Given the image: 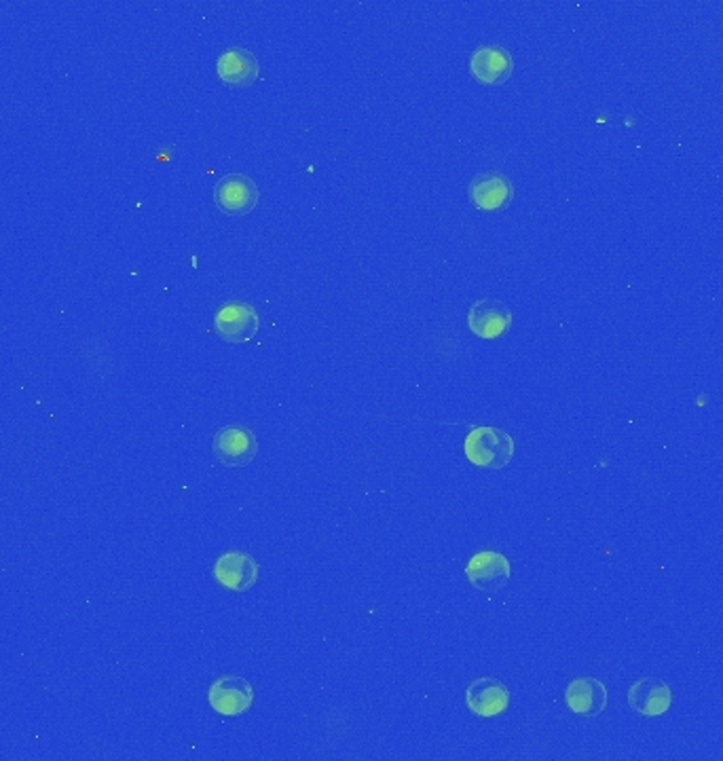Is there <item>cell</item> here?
Here are the masks:
<instances>
[{
  "mask_svg": "<svg viewBox=\"0 0 723 761\" xmlns=\"http://www.w3.org/2000/svg\"><path fill=\"white\" fill-rule=\"evenodd\" d=\"M470 72L472 76L486 87H497L510 81L515 72L513 56L499 47V45H484L474 49L470 58Z\"/></svg>",
  "mask_w": 723,
  "mask_h": 761,
  "instance_id": "cell-8",
  "label": "cell"
},
{
  "mask_svg": "<svg viewBox=\"0 0 723 761\" xmlns=\"http://www.w3.org/2000/svg\"><path fill=\"white\" fill-rule=\"evenodd\" d=\"M261 565L252 554L229 551L220 554L214 563V578L222 589L231 592H248L258 582Z\"/></svg>",
  "mask_w": 723,
  "mask_h": 761,
  "instance_id": "cell-3",
  "label": "cell"
},
{
  "mask_svg": "<svg viewBox=\"0 0 723 761\" xmlns=\"http://www.w3.org/2000/svg\"><path fill=\"white\" fill-rule=\"evenodd\" d=\"M258 443L248 427H222L214 438V455L225 468H243L256 457Z\"/></svg>",
  "mask_w": 723,
  "mask_h": 761,
  "instance_id": "cell-9",
  "label": "cell"
},
{
  "mask_svg": "<svg viewBox=\"0 0 723 761\" xmlns=\"http://www.w3.org/2000/svg\"><path fill=\"white\" fill-rule=\"evenodd\" d=\"M515 189L504 173H481L470 184L472 206L481 212H502L513 202Z\"/></svg>",
  "mask_w": 723,
  "mask_h": 761,
  "instance_id": "cell-13",
  "label": "cell"
},
{
  "mask_svg": "<svg viewBox=\"0 0 723 761\" xmlns=\"http://www.w3.org/2000/svg\"><path fill=\"white\" fill-rule=\"evenodd\" d=\"M466 704L477 717L491 720V717H497V715L508 711L510 692L499 679L481 677V679L470 684V688L466 692Z\"/></svg>",
  "mask_w": 723,
  "mask_h": 761,
  "instance_id": "cell-11",
  "label": "cell"
},
{
  "mask_svg": "<svg viewBox=\"0 0 723 761\" xmlns=\"http://www.w3.org/2000/svg\"><path fill=\"white\" fill-rule=\"evenodd\" d=\"M513 326V310L497 299H481L468 312V328L472 335L493 341L504 337Z\"/></svg>",
  "mask_w": 723,
  "mask_h": 761,
  "instance_id": "cell-7",
  "label": "cell"
},
{
  "mask_svg": "<svg viewBox=\"0 0 723 761\" xmlns=\"http://www.w3.org/2000/svg\"><path fill=\"white\" fill-rule=\"evenodd\" d=\"M216 74L227 87H250L261 74V64L250 49L233 47L218 56Z\"/></svg>",
  "mask_w": 723,
  "mask_h": 761,
  "instance_id": "cell-14",
  "label": "cell"
},
{
  "mask_svg": "<svg viewBox=\"0 0 723 761\" xmlns=\"http://www.w3.org/2000/svg\"><path fill=\"white\" fill-rule=\"evenodd\" d=\"M628 706L643 717H660L673 706V692L666 681L658 677H641L628 690Z\"/></svg>",
  "mask_w": 723,
  "mask_h": 761,
  "instance_id": "cell-10",
  "label": "cell"
},
{
  "mask_svg": "<svg viewBox=\"0 0 723 761\" xmlns=\"http://www.w3.org/2000/svg\"><path fill=\"white\" fill-rule=\"evenodd\" d=\"M565 702L571 713L594 720L607 709V688L594 677H578L567 686Z\"/></svg>",
  "mask_w": 723,
  "mask_h": 761,
  "instance_id": "cell-12",
  "label": "cell"
},
{
  "mask_svg": "<svg viewBox=\"0 0 723 761\" xmlns=\"http://www.w3.org/2000/svg\"><path fill=\"white\" fill-rule=\"evenodd\" d=\"M515 438L499 427H472L463 440V455L482 470H502L515 457Z\"/></svg>",
  "mask_w": 723,
  "mask_h": 761,
  "instance_id": "cell-1",
  "label": "cell"
},
{
  "mask_svg": "<svg viewBox=\"0 0 723 761\" xmlns=\"http://www.w3.org/2000/svg\"><path fill=\"white\" fill-rule=\"evenodd\" d=\"M470 584L484 592H497L506 589L513 576L510 560L497 551H481L474 554L466 567Z\"/></svg>",
  "mask_w": 723,
  "mask_h": 761,
  "instance_id": "cell-6",
  "label": "cell"
},
{
  "mask_svg": "<svg viewBox=\"0 0 723 761\" xmlns=\"http://www.w3.org/2000/svg\"><path fill=\"white\" fill-rule=\"evenodd\" d=\"M258 195L256 182L245 173H227L214 186L216 206L233 216L250 214L258 204Z\"/></svg>",
  "mask_w": 723,
  "mask_h": 761,
  "instance_id": "cell-5",
  "label": "cell"
},
{
  "mask_svg": "<svg viewBox=\"0 0 723 761\" xmlns=\"http://www.w3.org/2000/svg\"><path fill=\"white\" fill-rule=\"evenodd\" d=\"M209 706L225 717H238L252 709L254 690L240 675H222L207 690Z\"/></svg>",
  "mask_w": 723,
  "mask_h": 761,
  "instance_id": "cell-2",
  "label": "cell"
},
{
  "mask_svg": "<svg viewBox=\"0 0 723 761\" xmlns=\"http://www.w3.org/2000/svg\"><path fill=\"white\" fill-rule=\"evenodd\" d=\"M261 328L258 312L248 303L222 305L214 317V330L227 343H248Z\"/></svg>",
  "mask_w": 723,
  "mask_h": 761,
  "instance_id": "cell-4",
  "label": "cell"
}]
</instances>
